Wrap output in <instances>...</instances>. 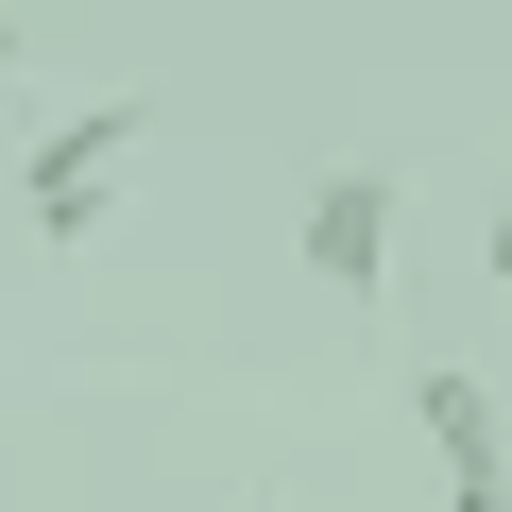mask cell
Masks as SVG:
<instances>
[{"mask_svg": "<svg viewBox=\"0 0 512 512\" xmlns=\"http://www.w3.org/2000/svg\"><path fill=\"white\" fill-rule=\"evenodd\" d=\"M393 222H410V205H393V154H342V171L308 188V222H291V239H308V291L376 308V291H393Z\"/></svg>", "mask_w": 512, "mask_h": 512, "instance_id": "6da1fadb", "label": "cell"}, {"mask_svg": "<svg viewBox=\"0 0 512 512\" xmlns=\"http://www.w3.org/2000/svg\"><path fill=\"white\" fill-rule=\"evenodd\" d=\"M120 154H137V103H69V120L35 137V171H18L35 239H103V205H120Z\"/></svg>", "mask_w": 512, "mask_h": 512, "instance_id": "7a4b0ae2", "label": "cell"}, {"mask_svg": "<svg viewBox=\"0 0 512 512\" xmlns=\"http://www.w3.org/2000/svg\"><path fill=\"white\" fill-rule=\"evenodd\" d=\"M410 427H427V461H444V495H495V444H512V410H495V376H461V359H427V376H410Z\"/></svg>", "mask_w": 512, "mask_h": 512, "instance_id": "3957f363", "label": "cell"}, {"mask_svg": "<svg viewBox=\"0 0 512 512\" xmlns=\"http://www.w3.org/2000/svg\"><path fill=\"white\" fill-rule=\"evenodd\" d=\"M478 274H495V291H512V205H495V239H478Z\"/></svg>", "mask_w": 512, "mask_h": 512, "instance_id": "277c9868", "label": "cell"}, {"mask_svg": "<svg viewBox=\"0 0 512 512\" xmlns=\"http://www.w3.org/2000/svg\"><path fill=\"white\" fill-rule=\"evenodd\" d=\"M0 86H18V18H0Z\"/></svg>", "mask_w": 512, "mask_h": 512, "instance_id": "5b68a950", "label": "cell"}, {"mask_svg": "<svg viewBox=\"0 0 512 512\" xmlns=\"http://www.w3.org/2000/svg\"><path fill=\"white\" fill-rule=\"evenodd\" d=\"M461 512H512V495H461Z\"/></svg>", "mask_w": 512, "mask_h": 512, "instance_id": "8992f818", "label": "cell"}, {"mask_svg": "<svg viewBox=\"0 0 512 512\" xmlns=\"http://www.w3.org/2000/svg\"><path fill=\"white\" fill-rule=\"evenodd\" d=\"M495 495H512V444H495Z\"/></svg>", "mask_w": 512, "mask_h": 512, "instance_id": "52a82bcc", "label": "cell"}, {"mask_svg": "<svg viewBox=\"0 0 512 512\" xmlns=\"http://www.w3.org/2000/svg\"><path fill=\"white\" fill-rule=\"evenodd\" d=\"M256 512H274V495H256Z\"/></svg>", "mask_w": 512, "mask_h": 512, "instance_id": "ba28073f", "label": "cell"}]
</instances>
